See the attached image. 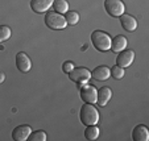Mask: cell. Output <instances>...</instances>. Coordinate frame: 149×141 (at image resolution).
I'll return each mask as SVG.
<instances>
[{"instance_id": "6da1fadb", "label": "cell", "mask_w": 149, "mask_h": 141, "mask_svg": "<svg viewBox=\"0 0 149 141\" xmlns=\"http://www.w3.org/2000/svg\"><path fill=\"white\" fill-rule=\"evenodd\" d=\"M99 111L96 110V107L94 104H88V103H84L81 107L79 111V119L83 125H94L98 124L99 122Z\"/></svg>"}, {"instance_id": "7a4b0ae2", "label": "cell", "mask_w": 149, "mask_h": 141, "mask_svg": "<svg viewBox=\"0 0 149 141\" xmlns=\"http://www.w3.org/2000/svg\"><path fill=\"white\" fill-rule=\"evenodd\" d=\"M91 42L98 51H108L111 48V37L103 31H94L91 33Z\"/></svg>"}, {"instance_id": "3957f363", "label": "cell", "mask_w": 149, "mask_h": 141, "mask_svg": "<svg viewBox=\"0 0 149 141\" xmlns=\"http://www.w3.org/2000/svg\"><path fill=\"white\" fill-rule=\"evenodd\" d=\"M45 24L52 31H62L68 26L65 16L56 11H48L45 13Z\"/></svg>"}, {"instance_id": "277c9868", "label": "cell", "mask_w": 149, "mask_h": 141, "mask_svg": "<svg viewBox=\"0 0 149 141\" xmlns=\"http://www.w3.org/2000/svg\"><path fill=\"white\" fill-rule=\"evenodd\" d=\"M69 78H70L71 82L78 83V85H84L87 83L91 78V71L87 67H83V66H78V67H74L73 70L69 73Z\"/></svg>"}, {"instance_id": "5b68a950", "label": "cell", "mask_w": 149, "mask_h": 141, "mask_svg": "<svg viewBox=\"0 0 149 141\" xmlns=\"http://www.w3.org/2000/svg\"><path fill=\"white\" fill-rule=\"evenodd\" d=\"M104 9L112 17H120L125 11V7L121 0H104Z\"/></svg>"}, {"instance_id": "8992f818", "label": "cell", "mask_w": 149, "mask_h": 141, "mask_svg": "<svg viewBox=\"0 0 149 141\" xmlns=\"http://www.w3.org/2000/svg\"><path fill=\"white\" fill-rule=\"evenodd\" d=\"M96 96H98V90L91 85H84L81 88V99L84 103L88 104H96Z\"/></svg>"}, {"instance_id": "52a82bcc", "label": "cell", "mask_w": 149, "mask_h": 141, "mask_svg": "<svg viewBox=\"0 0 149 141\" xmlns=\"http://www.w3.org/2000/svg\"><path fill=\"white\" fill-rule=\"evenodd\" d=\"M133 59H135V51L132 49H128V50H123L118 54V58H116V65L120 66V67H128V66L132 65Z\"/></svg>"}, {"instance_id": "ba28073f", "label": "cell", "mask_w": 149, "mask_h": 141, "mask_svg": "<svg viewBox=\"0 0 149 141\" xmlns=\"http://www.w3.org/2000/svg\"><path fill=\"white\" fill-rule=\"evenodd\" d=\"M16 67L20 73H28L32 69L31 58L24 51H19L16 54Z\"/></svg>"}, {"instance_id": "9c48e42d", "label": "cell", "mask_w": 149, "mask_h": 141, "mask_svg": "<svg viewBox=\"0 0 149 141\" xmlns=\"http://www.w3.org/2000/svg\"><path fill=\"white\" fill-rule=\"evenodd\" d=\"M32 133V128L26 124L17 125L13 131H12V138L15 141H26L29 135Z\"/></svg>"}, {"instance_id": "30bf717a", "label": "cell", "mask_w": 149, "mask_h": 141, "mask_svg": "<svg viewBox=\"0 0 149 141\" xmlns=\"http://www.w3.org/2000/svg\"><path fill=\"white\" fill-rule=\"evenodd\" d=\"M53 3L54 0H31V8L36 13H46Z\"/></svg>"}, {"instance_id": "8fae6325", "label": "cell", "mask_w": 149, "mask_h": 141, "mask_svg": "<svg viewBox=\"0 0 149 141\" xmlns=\"http://www.w3.org/2000/svg\"><path fill=\"white\" fill-rule=\"evenodd\" d=\"M112 98V90L107 86H103L98 90V96H96V104L100 107H106L107 103Z\"/></svg>"}, {"instance_id": "7c38bea8", "label": "cell", "mask_w": 149, "mask_h": 141, "mask_svg": "<svg viewBox=\"0 0 149 141\" xmlns=\"http://www.w3.org/2000/svg\"><path fill=\"white\" fill-rule=\"evenodd\" d=\"M127 45H128V41H127L125 36L123 34H118L113 38H111V50L113 53H120V51L125 50Z\"/></svg>"}, {"instance_id": "4fadbf2b", "label": "cell", "mask_w": 149, "mask_h": 141, "mask_svg": "<svg viewBox=\"0 0 149 141\" xmlns=\"http://www.w3.org/2000/svg\"><path fill=\"white\" fill-rule=\"evenodd\" d=\"M110 76H111L110 67H107V66H104V65L98 66V67H95L91 71V78H94L95 81H99V82L107 81Z\"/></svg>"}, {"instance_id": "5bb4252c", "label": "cell", "mask_w": 149, "mask_h": 141, "mask_svg": "<svg viewBox=\"0 0 149 141\" xmlns=\"http://www.w3.org/2000/svg\"><path fill=\"white\" fill-rule=\"evenodd\" d=\"M132 140L133 141H149V131L146 125L139 124L132 131Z\"/></svg>"}, {"instance_id": "9a60e30c", "label": "cell", "mask_w": 149, "mask_h": 141, "mask_svg": "<svg viewBox=\"0 0 149 141\" xmlns=\"http://www.w3.org/2000/svg\"><path fill=\"white\" fill-rule=\"evenodd\" d=\"M120 24L124 31H127V32H135L136 28H137V21H136V19L133 16H131V15H125V13L121 15Z\"/></svg>"}, {"instance_id": "2e32d148", "label": "cell", "mask_w": 149, "mask_h": 141, "mask_svg": "<svg viewBox=\"0 0 149 141\" xmlns=\"http://www.w3.org/2000/svg\"><path fill=\"white\" fill-rule=\"evenodd\" d=\"M84 137L87 140H96L99 137V127L96 124L94 125H86L84 129Z\"/></svg>"}, {"instance_id": "e0dca14e", "label": "cell", "mask_w": 149, "mask_h": 141, "mask_svg": "<svg viewBox=\"0 0 149 141\" xmlns=\"http://www.w3.org/2000/svg\"><path fill=\"white\" fill-rule=\"evenodd\" d=\"M53 9L56 12H58V13L61 15H65L66 12L69 11V3H68V0H54V3H53Z\"/></svg>"}, {"instance_id": "ac0fdd59", "label": "cell", "mask_w": 149, "mask_h": 141, "mask_svg": "<svg viewBox=\"0 0 149 141\" xmlns=\"http://www.w3.org/2000/svg\"><path fill=\"white\" fill-rule=\"evenodd\" d=\"M63 16H65V20H66V23H68V25H75L79 21V15H78V12H75V11H68Z\"/></svg>"}, {"instance_id": "d6986e66", "label": "cell", "mask_w": 149, "mask_h": 141, "mask_svg": "<svg viewBox=\"0 0 149 141\" xmlns=\"http://www.w3.org/2000/svg\"><path fill=\"white\" fill-rule=\"evenodd\" d=\"M46 138H48V136H46V133L44 132L42 129H38V131H32V133L29 135L28 140L29 141H45Z\"/></svg>"}, {"instance_id": "ffe728a7", "label": "cell", "mask_w": 149, "mask_h": 141, "mask_svg": "<svg viewBox=\"0 0 149 141\" xmlns=\"http://www.w3.org/2000/svg\"><path fill=\"white\" fill-rule=\"evenodd\" d=\"M12 36V31L9 26L7 25H0V44L6 42L7 40H9Z\"/></svg>"}, {"instance_id": "44dd1931", "label": "cell", "mask_w": 149, "mask_h": 141, "mask_svg": "<svg viewBox=\"0 0 149 141\" xmlns=\"http://www.w3.org/2000/svg\"><path fill=\"white\" fill-rule=\"evenodd\" d=\"M110 71H111V76H112L113 79H116V81L121 79L124 76V67H120V66H118V65L111 67Z\"/></svg>"}, {"instance_id": "7402d4cb", "label": "cell", "mask_w": 149, "mask_h": 141, "mask_svg": "<svg viewBox=\"0 0 149 141\" xmlns=\"http://www.w3.org/2000/svg\"><path fill=\"white\" fill-rule=\"evenodd\" d=\"M74 67H75V65H74L73 61H65V62L62 63V70H63V73H66V74L70 73Z\"/></svg>"}, {"instance_id": "603a6c76", "label": "cell", "mask_w": 149, "mask_h": 141, "mask_svg": "<svg viewBox=\"0 0 149 141\" xmlns=\"http://www.w3.org/2000/svg\"><path fill=\"white\" fill-rule=\"evenodd\" d=\"M4 81H6V74H4L3 71H0V85H1Z\"/></svg>"}]
</instances>
